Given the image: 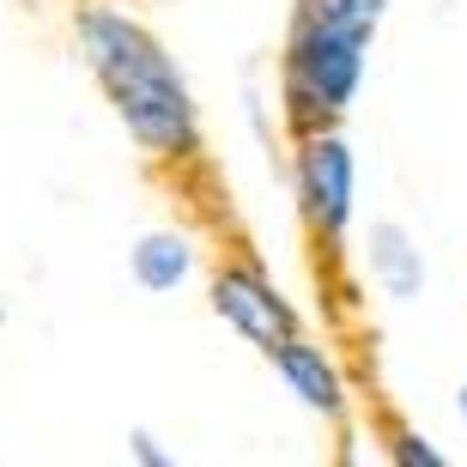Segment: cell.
Returning a JSON list of instances; mask_svg holds the SVG:
<instances>
[{
  "label": "cell",
  "instance_id": "obj_1",
  "mask_svg": "<svg viewBox=\"0 0 467 467\" xmlns=\"http://www.w3.org/2000/svg\"><path fill=\"white\" fill-rule=\"evenodd\" d=\"M73 31H79V55H86L91 79L104 86L109 109H116V121L128 128V140L140 152L171 158V164L201 152L194 91L140 18L116 13V6H86Z\"/></svg>",
  "mask_w": 467,
  "mask_h": 467
},
{
  "label": "cell",
  "instance_id": "obj_2",
  "mask_svg": "<svg viewBox=\"0 0 467 467\" xmlns=\"http://www.w3.org/2000/svg\"><path fill=\"white\" fill-rule=\"evenodd\" d=\"M382 13L389 0H292V31L279 55V104L292 134L334 128L352 109Z\"/></svg>",
  "mask_w": 467,
  "mask_h": 467
},
{
  "label": "cell",
  "instance_id": "obj_3",
  "mask_svg": "<svg viewBox=\"0 0 467 467\" xmlns=\"http://www.w3.org/2000/svg\"><path fill=\"white\" fill-rule=\"evenodd\" d=\"M352 189H358V164H352V146L340 140V128L297 134V207H304L310 237L334 255L352 225Z\"/></svg>",
  "mask_w": 467,
  "mask_h": 467
},
{
  "label": "cell",
  "instance_id": "obj_4",
  "mask_svg": "<svg viewBox=\"0 0 467 467\" xmlns=\"http://www.w3.org/2000/svg\"><path fill=\"white\" fill-rule=\"evenodd\" d=\"M213 316L237 328L243 340H255L261 352H274L285 334H297V310L274 292V279L255 261H219L213 274Z\"/></svg>",
  "mask_w": 467,
  "mask_h": 467
},
{
  "label": "cell",
  "instance_id": "obj_5",
  "mask_svg": "<svg viewBox=\"0 0 467 467\" xmlns=\"http://www.w3.org/2000/svg\"><path fill=\"white\" fill-rule=\"evenodd\" d=\"M274 370L285 377V389H292L310 413H322V419H340L347 413V382H340V370H334V358L316 340H304V334H285L274 352Z\"/></svg>",
  "mask_w": 467,
  "mask_h": 467
},
{
  "label": "cell",
  "instance_id": "obj_6",
  "mask_svg": "<svg viewBox=\"0 0 467 467\" xmlns=\"http://www.w3.org/2000/svg\"><path fill=\"white\" fill-rule=\"evenodd\" d=\"M370 279L389 297H419V285H425V255L395 219L370 225Z\"/></svg>",
  "mask_w": 467,
  "mask_h": 467
},
{
  "label": "cell",
  "instance_id": "obj_7",
  "mask_svg": "<svg viewBox=\"0 0 467 467\" xmlns=\"http://www.w3.org/2000/svg\"><path fill=\"white\" fill-rule=\"evenodd\" d=\"M128 267H134L140 292H176V285L194 274V243L182 237V231H146V237L134 243Z\"/></svg>",
  "mask_w": 467,
  "mask_h": 467
},
{
  "label": "cell",
  "instance_id": "obj_8",
  "mask_svg": "<svg viewBox=\"0 0 467 467\" xmlns=\"http://www.w3.org/2000/svg\"><path fill=\"white\" fill-rule=\"evenodd\" d=\"M395 455H400V462H419V467H443V455H437L431 443H425V437L400 431V425H395Z\"/></svg>",
  "mask_w": 467,
  "mask_h": 467
},
{
  "label": "cell",
  "instance_id": "obj_9",
  "mask_svg": "<svg viewBox=\"0 0 467 467\" xmlns=\"http://www.w3.org/2000/svg\"><path fill=\"white\" fill-rule=\"evenodd\" d=\"M128 443H134V455H140V462H171V455L158 450V443H152V437H146V431H134V437H128Z\"/></svg>",
  "mask_w": 467,
  "mask_h": 467
},
{
  "label": "cell",
  "instance_id": "obj_10",
  "mask_svg": "<svg viewBox=\"0 0 467 467\" xmlns=\"http://www.w3.org/2000/svg\"><path fill=\"white\" fill-rule=\"evenodd\" d=\"M462 419H467V389H462Z\"/></svg>",
  "mask_w": 467,
  "mask_h": 467
},
{
  "label": "cell",
  "instance_id": "obj_11",
  "mask_svg": "<svg viewBox=\"0 0 467 467\" xmlns=\"http://www.w3.org/2000/svg\"><path fill=\"white\" fill-rule=\"evenodd\" d=\"M0 322H6V304H0Z\"/></svg>",
  "mask_w": 467,
  "mask_h": 467
}]
</instances>
